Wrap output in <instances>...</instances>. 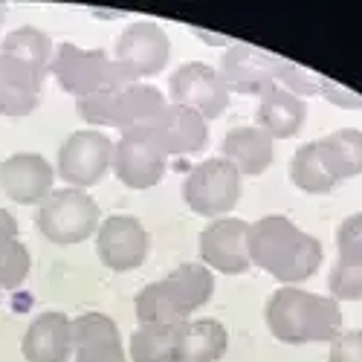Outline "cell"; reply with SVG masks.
Listing matches in <instances>:
<instances>
[{"mask_svg": "<svg viewBox=\"0 0 362 362\" xmlns=\"http://www.w3.org/2000/svg\"><path fill=\"white\" fill-rule=\"evenodd\" d=\"M264 316L269 334L287 345L334 342L342 334L339 301L301 287H279L269 296Z\"/></svg>", "mask_w": 362, "mask_h": 362, "instance_id": "2", "label": "cell"}, {"mask_svg": "<svg viewBox=\"0 0 362 362\" xmlns=\"http://www.w3.org/2000/svg\"><path fill=\"white\" fill-rule=\"evenodd\" d=\"M327 362H362V327L342 330V334L330 342Z\"/></svg>", "mask_w": 362, "mask_h": 362, "instance_id": "29", "label": "cell"}, {"mask_svg": "<svg viewBox=\"0 0 362 362\" xmlns=\"http://www.w3.org/2000/svg\"><path fill=\"white\" fill-rule=\"evenodd\" d=\"M250 223L240 218H218L200 232V258L209 269L223 276H244L250 261Z\"/></svg>", "mask_w": 362, "mask_h": 362, "instance_id": "13", "label": "cell"}, {"mask_svg": "<svg viewBox=\"0 0 362 362\" xmlns=\"http://www.w3.org/2000/svg\"><path fill=\"white\" fill-rule=\"evenodd\" d=\"M255 122L273 139H293L308 122V102L290 93L287 87L273 84L258 96Z\"/></svg>", "mask_w": 362, "mask_h": 362, "instance_id": "19", "label": "cell"}, {"mask_svg": "<svg viewBox=\"0 0 362 362\" xmlns=\"http://www.w3.org/2000/svg\"><path fill=\"white\" fill-rule=\"evenodd\" d=\"M0 21H4V9H0Z\"/></svg>", "mask_w": 362, "mask_h": 362, "instance_id": "33", "label": "cell"}, {"mask_svg": "<svg viewBox=\"0 0 362 362\" xmlns=\"http://www.w3.org/2000/svg\"><path fill=\"white\" fill-rule=\"evenodd\" d=\"M327 287L334 301H362V247H339Z\"/></svg>", "mask_w": 362, "mask_h": 362, "instance_id": "27", "label": "cell"}, {"mask_svg": "<svg viewBox=\"0 0 362 362\" xmlns=\"http://www.w3.org/2000/svg\"><path fill=\"white\" fill-rule=\"evenodd\" d=\"M180 330L183 325H139L131 337L134 362H177Z\"/></svg>", "mask_w": 362, "mask_h": 362, "instance_id": "24", "label": "cell"}, {"mask_svg": "<svg viewBox=\"0 0 362 362\" xmlns=\"http://www.w3.org/2000/svg\"><path fill=\"white\" fill-rule=\"evenodd\" d=\"M4 238H18V221L6 212V209H0V240Z\"/></svg>", "mask_w": 362, "mask_h": 362, "instance_id": "32", "label": "cell"}, {"mask_svg": "<svg viewBox=\"0 0 362 362\" xmlns=\"http://www.w3.org/2000/svg\"><path fill=\"white\" fill-rule=\"evenodd\" d=\"M119 177V183H125L128 189H151L157 186L165 168H168V157L160 154L154 145H148L145 139L128 136L122 134L113 145V165H110Z\"/></svg>", "mask_w": 362, "mask_h": 362, "instance_id": "16", "label": "cell"}, {"mask_svg": "<svg viewBox=\"0 0 362 362\" xmlns=\"http://www.w3.org/2000/svg\"><path fill=\"white\" fill-rule=\"evenodd\" d=\"M128 136L145 139L148 145H154L160 154L165 157H183V154H200L209 142V125L206 119L183 105H165L160 113H154L142 125H134L122 131Z\"/></svg>", "mask_w": 362, "mask_h": 362, "instance_id": "6", "label": "cell"}, {"mask_svg": "<svg viewBox=\"0 0 362 362\" xmlns=\"http://www.w3.org/2000/svg\"><path fill=\"white\" fill-rule=\"evenodd\" d=\"M165 105L168 102L163 99V93L157 87L134 81L122 90H113V93L78 99L76 110L90 125H110V128H119V131H128L134 125L148 122V119L154 113H160Z\"/></svg>", "mask_w": 362, "mask_h": 362, "instance_id": "7", "label": "cell"}, {"mask_svg": "<svg viewBox=\"0 0 362 362\" xmlns=\"http://www.w3.org/2000/svg\"><path fill=\"white\" fill-rule=\"evenodd\" d=\"M250 261L269 273L284 287H296L316 276L322 267V244L319 238L301 232L290 218L284 215H267L255 223H250Z\"/></svg>", "mask_w": 362, "mask_h": 362, "instance_id": "1", "label": "cell"}, {"mask_svg": "<svg viewBox=\"0 0 362 362\" xmlns=\"http://www.w3.org/2000/svg\"><path fill=\"white\" fill-rule=\"evenodd\" d=\"M316 142H319V154L337 183L362 174V131L359 128H339Z\"/></svg>", "mask_w": 362, "mask_h": 362, "instance_id": "23", "label": "cell"}, {"mask_svg": "<svg viewBox=\"0 0 362 362\" xmlns=\"http://www.w3.org/2000/svg\"><path fill=\"white\" fill-rule=\"evenodd\" d=\"M290 180H293V186L301 189V192H308V194H330L339 183L334 177H330L322 154H319V142H308V145H301L293 160H290Z\"/></svg>", "mask_w": 362, "mask_h": 362, "instance_id": "25", "label": "cell"}, {"mask_svg": "<svg viewBox=\"0 0 362 362\" xmlns=\"http://www.w3.org/2000/svg\"><path fill=\"white\" fill-rule=\"evenodd\" d=\"M221 151H223V160L238 168V174H250V177H261L273 165V157H276L273 136L261 131L258 125L232 128L223 136Z\"/></svg>", "mask_w": 362, "mask_h": 362, "instance_id": "21", "label": "cell"}, {"mask_svg": "<svg viewBox=\"0 0 362 362\" xmlns=\"http://www.w3.org/2000/svg\"><path fill=\"white\" fill-rule=\"evenodd\" d=\"M73 362H128L119 327L105 313L73 319Z\"/></svg>", "mask_w": 362, "mask_h": 362, "instance_id": "17", "label": "cell"}, {"mask_svg": "<svg viewBox=\"0 0 362 362\" xmlns=\"http://www.w3.org/2000/svg\"><path fill=\"white\" fill-rule=\"evenodd\" d=\"M322 93H325V99H330L334 105H339L345 110H362V96L354 93V90H348V87H342V84H337L334 78L322 76Z\"/></svg>", "mask_w": 362, "mask_h": 362, "instance_id": "30", "label": "cell"}, {"mask_svg": "<svg viewBox=\"0 0 362 362\" xmlns=\"http://www.w3.org/2000/svg\"><path fill=\"white\" fill-rule=\"evenodd\" d=\"M0 52L18 58V62H23V64H29L33 70H38L41 76L49 73L52 55H55L49 35L41 33V29H35V26L12 29V33L4 38V44H0Z\"/></svg>", "mask_w": 362, "mask_h": 362, "instance_id": "26", "label": "cell"}, {"mask_svg": "<svg viewBox=\"0 0 362 362\" xmlns=\"http://www.w3.org/2000/svg\"><path fill=\"white\" fill-rule=\"evenodd\" d=\"M215 293V276L206 264H180L163 281L148 284L136 296L139 325H186Z\"/></svg>", "mask_w": 362, "mask_h": 362, "instance_id": "3", "label": "cell"}, {"mask_svg": "<svg viewBox=\"0 0 362 362\" xmlns=\"http://www.w3.org/2000/svg\"><path fill=\"white\" fill-rule=\"evenodd\" d=\"M113 165V142L99 131H76L58 148V177L67 189H90L102 183Z\"/></svg>", "mask_w": 362, "mask_h": 362, "instance_id": "9", "label": "cell"}, {"mask_svg": "<svg viewBox=\"0 0 362 362\" xmlns=\"http://www.w3.org/2000/svg\"><path fill=\"white\" fill-rule=\"evenodd\" d=\"M49 73L62 84V90H67L76 99L113 93V90L134 84V78L105 49H81L70 41H64L55 49Z\"/></svg>", "mask_w": 362, "mask_h": 362, "instance_id": "4", "label": "cell"}, {"mask_svg": "<svg viewBox=\"0 0 362 362\" xmlns=\"http://www.w3.org/2000/svg\"><path fill=\"white\" fill-rule=\"evenodd\" d=\"M33 269V258L21 238H4L0 240V287H21Z\"/></svg>", "mask_w": 362, "mask_h": 362, "instance_id": "28", "label": "cell"}, {"mask_svg": "<svg viewBox=\"0 0 362 362\" xmlns=\"http://www.w3.org/2000/svg\"><path fill=\"white\" fill-rule=\"evenodd\" d=\"M339 247H362V212L345 218L337 229V250Z\"/></svg>", "mask_w": 362, "mask_h": 362, "instance_id": "31", "label": "cell"}, {"mask_svg": "<svg viewBox=\"0 0 362 362\" xmlns=\"http://www.w3.org/2000/svg\"><path fill=\"white\" fill-rule=\"evenodd\" d=\"M229 348V334L218 319H194L180 330L177 362H221Z\"/></svg>", "mask_w": 362, "mask_h": 362, "instance_id": "22", "label": "cell"}, {"mask_svg": "<svg viewBox=\"0 0 362 362\" xmlns=\"http://www.w3.org/2000/svg\"><path fill=\"white\" fill-rule=\"evenodd\" d=\"M171 105H183L197 110L203 119H218L229 107V90L215 67L203 62L180 64L168 78Z\"/></svg>", "mask_w": 362, "mask_h": 362, "instance_id": "11", "label": "cell"}, {"mask_svg": "<svg viewBox=\"0 0 362 362\" xmlns=\"http://www.w3.org/2000/svg\"><path fill=\"white\" fill-rule=\"evenodd\" d=\"M151 238L148 229L134 215H110L99 223L96 232V252L99 261L113 273H131L142 267L148 258Z\"/></svg>", "mask_w": 362, "mask_h": 362, "instance_id": "12", "label": "cell"}, {"mask_svg": "<svg viewBox=\"0 0 362 362\" xmlns=\"http://www.w3.org/2000/svg\"><path fill=\"white\" fill-rule=\"evenodd\" d=\"M102 209L81 189H58L38 209V232L58 247L81 244L93 232H99Z\"/></svg>", "mask_w": 362, "mask_h": 362, "instance_id": "5", "label": "cell"}, {"mask_svg": "<svg viewBox=\"0 0 362 362\" xmlns=\"http://www.w3.org/2000/svg\"><path fill=\"white\" fill-rule=\"evenodd\" d=\"M55 171L41 154H12L0 163V189L21 206H41L52 194Z\"/></svg>", "mask_w": 362, "mask_h": 362, "instance_id": "15", "label": "cell"}, {"mask_svg": "<svg viewBox=\"0 0 362 362\" xmlns=\"http://www.w3.org/2000/svg\"><path fill=\"white\" fill-rule=\"evenodd\" d=\"M44 78L38 70L0 52V113L26 116L38 107Z\"/></svg>", "mask_w": 362, "mask_h": 362, "instance_id": "20", "label": "cell"}, {"mask_svg": "<svg viewBox=\"0 0 362 362\" xmlns=\"http://www.w3.org/2000/svg\"><path fill=\"white\" fill-rule=\"evenodd\" d=\"M183 200L194 215L223 218L240 200V174L223 157L206 160L189 171L183 180Z\"/></svg>", "mask_w": 362, "mask_h": 362, "instance_id": "8", "label": "cell"}, {"mask_svg": "<svg viewBox=\"0 0 362 362\" xmlns=\"http://www.w3.org/2000/svg\"><path fill=\"white\" fill-rule=\"evenodd\" d=\"M284 58H276L264 49H255L250 44H235L223 52L221 58V78L226 90L232 93H247V96H261L264 90L279 84Z\"/></svg>", "mask_w": 362, "mask_h": 362, "instance_id": "14", "label": "cell"}, {"mask_svg": "<svg viewBox=\"0 0 362 362\" xmlns=\"http://www.w3.org/2000/svg\"><path fill=\"white\" fill-rule=\"evenodd\" d=\"M116 58L113 62L122 67L134 81L145 76H157L171 58V38L154 21H134L122 35L116 38Z\"/></svg>", "mask_w": 362, "mask_h": 362, "instance_id": "10", "label": "cell"}, {"mask_svg": "<svg viewBox=\"0 0 362 362\" xmlns=\"http://www.w3.org/2000/svg\"><path fill=\"white\" fill-rule=\"evenodd\" d=\"M26 362H70L73 322L62 310H47L26 327L21 342Z\"/></svg>", "mask_w": 362, "mask_h": 362, "instance_id": "18", "label": "cell"}]
</instances>
